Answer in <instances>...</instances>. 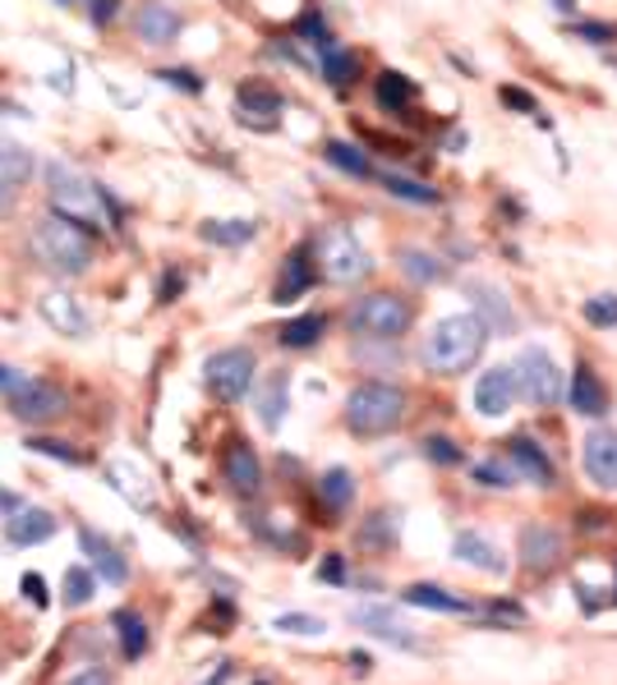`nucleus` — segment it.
<instances>
[{"label":"nucleus","mask_w":617,"mask_h":685,"mask_svg":"<svg viewBox=\"0 0 617 685\" xmlns=\"http://www.w3.org/2000/svg\"><path fill=\"white\" fill-rule=\"evenodd\" d=\"M46 198H51V213L74 221V226H84L88 235L93 230H116V221H120L111 194L101 189L97 180H88L84 171H74L65 162L46 166Z\"/></svg>","instance_id":"1"},{"label":"nucleus","mask_w":617,"mask_h":685,"mask_svg":"<svg viewBox=\"0 0 617 685\" xmlns=\"http://www.w3.org/2000/svg\"><path fill=\"white\" fill-rule=\"evenodd\" d=\"M484 346H488V323L479 313H452V318L433 323V331L420 346V359L433 378H461L479 363Z\"/></svg>","instance_id":"2"},{"label":"nucleus","mask_w":617,"mask_h":685,"mask_svg":"<svg viewBox=\"0 0 617 685\" xmlns=\"http://www.w3.org/2000/svg\"><path fill=\"white\" fill-rule=\"evenodd\" d=\"M29 249H33V258L42 262L46 272H56V276H84L88 268H93V235L84 230V226H74V221H65V217H42V221H33V230H29Z\"/></svg>","instance_id":"3"},{"label":"nucleus","mask_w":617,"mask_h":685,"mask_svg":"<svg viewBox=\"0 0 617 685\" xmlns=\"http://www.w3.org/2000/svg\"><path fill=\"white\" fill-rule=\"evenodd\" d=\"M405 391L392 387V382H359L350 396H346V428L355 437H388L405 424Z\"/></svg>","instance_id":"4"},{"label":"nucleus","mask_w":617,"mask_h":685,"mask_svg":"<svg viewBox=\"0 0 617 685\" xmlns=\"http://www.w3.org/2000/svg\"><path fill=\"white\" fill-rule=\"evenodd\" d=\"M415 323V304L397 290H374V295H359L346 308V327L359 340H401Z\"/></svg>","instance_id":"5"},{"label":"nucleus","mask_w":617,"mask_h":685,"mask_svg":"<svg viewBox=\"0 0 617 685\" xmlns=\"http://www.w3.org/2000/svg\"><path fill=\"white\" fill-rule=\"evenodd\" d=\"M314 262H318V276L332 285H359L374 272V258L369 249L355 240L350 226H323L318 240H314Z\"/></svg>","instance_id":"6"},{"label":"nucleus","mask_w":617,"mask_h":685,"mask_svg":"<svg viewBox=\"0 0 617 685\" xmlns=\"http://www.w3.org/2000/svg\"><path fill=\"white\" fill-rule=\"evenodd\" d=\"M253 378H259V359H253L249 346H226V350L208 355V363H203V382H208V391L221 405L245 401L253 391Z\"/></svg>","instance_id":"7"},{"label":"nucleus","mask_w":617,"mask_h":685,"mask_svg":"<svg viewBox=\"0 0 617 685\" xmlns=\"http://www.w3.org/2000/svg\"><path fill=\"white\" fill-rule=\"evenodd\" d=\"M511 378H517V396H526V401L539 405V410L558 405V401H562V391H567L558 359H553L549 350H539V346H521V350H517Z\"/></svg>","instance_id":"8"},{"label":"nucleus","mask_w":617,"mask_h":685,"mask_svg":"<svg viewBox=\"0 0 617 685\" xmlns=\"http://www.w3.org/2000/svg\"><path fill=\"white\" fill-rule=\"evenodd\" d=\"M6 405H10V414L19 418V424H37V428H46V424H56V418H65L69 396H65V391H61L56 382L29 378L19 391H10Z\"/></svg>","instance_id":"9"},{"label":"nucleus","mask_w":617,"mask_h":685,"mask_svg":"<svg viewBox=\"0 0 617 685\" xmlns=\"http://www.w3.org/2000/svg\"><path fill=\"white\" fill-rule=\"evenodd\" d=\"M318 285V262H314V244H295L281 258V272L272 281V304H295L300 295Z\"/></svg>","instance_id":"10"},{"label":"nucleus","mask_w":617,"mask_h":685,"mask_svg":"<svg viewBox=\"0 0 617 685\" xmlns=\"http://www.w3.org/2000/svg\"><path fill=\"white\" fill-rule=\"evenodd\" d=\"M581 465L589 474V483L617 492V428H595L581 442Z\"/></svg>","instance_id":"11"},{"label":"nucleus","mask_w":617,"mask_h":685,"mask_svg":"<svg viewBox=\"0 0 617 685\" xmlns=\"http://www.w3.org/2000/svg\"><path fill=\"white\" fill-rule=\"evenodd\" d=\"M79 547H84V557L93 562V575H101L107 585H130V562H125V552L107 539V534H97V530H79Z\"/></svg>","instance_id":"12"},{"label":"nucleus","mask_w":617,"mask_h":685,"mask_svg":"<svg viewBox=\"0 0 617 685\" xmlns=\"http://www.w3.org/2000/svg\"><path fill=\"white\" fill-rule=\"evenodd\" d=\"M507 460H511V469H517V479H526V483H534V488H553V483H558L553 456H549L534 437H511V442H507Z\"/></svg>","instance_id":"13"},{"label":"nucleus","mask_w":617,"mask_h":685,"mask_svg":"<svg viewBox=\"0 0 617 685\" xmlns=\"http://www.w3.org/2000/svg\"><path fill=\"white\" fill-rule=\"evenodd\" d=\"M221 479L230 483V492L259 497L263 492V460H259V452H249L245 442H230L226 456H221Z\"/></svg>","instance_id":"14"},{"label":"nucleus","mask_w":617,"mask_h":685,"mask_svg":"<svg viewBox=\"0 0 617 685\" xmlns=\"http://www.w3.org/2000/svg\"><path fill=\"white\" fill-rule=\"evenodd\" d=\"M475 410L484 418H502L511 410V401H517V378H511V368L494 363V368H484L479 382H475Z\"/></svg>","instance_id":"15"},{"label":"nucleus","mask_w":617,"mask_h":685,"mask_svg":"<svg viewBox=\"0 0 617 685\" xmlns=\"http://www.w3.org/2000/svg\"><path fill=\"white\" fill-rule=\"evenodd\" d=\"M37 308H42V318L56 327L61 336H88L93 331L88 308L74 300L69 290H46V295H37Z\"/></svg>","instance_id":"16"},{"label":"nucleus","mask_w":617,"mask_h":685,"mask_svg":"<svg viewBox=\"0 0 617 685\" xmlns=\"http://www.w3.org/2000/svg\"><path fill=\"white\" fill-rule=\"evenodd\" d=\"M180 29H185V14L162 6V0H148V6H139V14H134V33L143 46H171L180 37Z\"/></svg>","instance_id":"17"},{"label":"nucleus","mask_w":617,"mask_h":685,"mask_svg":"<svg viewBox=\"0 0 617 685\" xmlns=\"http://www.w3.org/2000/svg\"><path fill=\"white\" fill-rule=\"evenodd\" d=\"M521 562L530 570H553L562 562V534L544 520H530L521 530Z\"/></svg>","instance_id":"18"},{"label":"nucleus","mask_w":617,"mask_h":685,"mask_svg":"<svg viewBox=\"0 0 617 685\" xmlns=\"http://www.w3.org/2000/svg\"><path fill=\"white\" fill-rule=\"evenodd\" d=\"M51 534H56V515L42 507H19L6 515V543H14V547H37Z\"/></svg>","instance_id":"19"},{"label":"nucleus","mask_w":617,"mask_h":685,"mask_svg":"<svg viewBox=\"0 0 617 685\" xmlns=\"http://www.w3.org/2000/svg\"><path fill=\"white\" fill-rule=\"evenodd\" d=\"M286 410H291V378L286 373H268L259 382V391H253V414H259V424L268 433H277L281 418H286Z\"/></svg>","instance_id":"20"},{"label":"nucleus","mask_w":617,"mask_h":685,"mask_svg":"<svg viewBox=\"0 0 617 685\" xmlns=\"http://www.w3.org/2000/svg\"><path fill=\"white\" fill-rule=\"evenodd\" d=\"M452 552H456V562H466V566H475V570L507 575V557L498 552V543L484 539V534H475V530H461L456 543H452Z\"/></svg>","instance_id":"21"},{"label":"nucleus","mask_w":617,"mask_h":685,"mask_svg":"<svg viewBox=\"0 0 617 685\" xmlns=\"http://www.w3.org/2000/svg\"><path fill=\"white\" fill-rule=\"evenodd\" d=\"M572 410L576 414H585V418H599V414H608V391H604V382L595 378V368L589 363H581L576 373H572Z\"/></svg>","instance_id":"22"},{"label":"nucleus","mask_w":617,"mask_h":685,"mask_svg":"<svg viewBox=\"0 0 617 685\" xmlns=\"http://www.w3.org/2000/svg\"><path fill=\"white\" fill-rule=\"evenodd\" d=\"M415 97H420V84H415V78H405L401 69H382V74L374 78V101H378L382 111H397V116H401Z\"/></svg>","instance_id":"23"},{"label":"nucleus","mask_w":617,"mask_h":685,"mask_svg":"<svg viewBox=\"0 0 617 685\" xmlns=\"http://www.w3.org/2000/svg\"><path fill=\"white\" fill-rule=\"evenodd\" d=\"M107 479H111V488L125 497V502L139 507V511H148L152 502H158V492H152V479H143V474H139L130 460H111Z\"/></svg>","instance_id":"24"},{"label":"nucleus","mask_w":617,"mask_h":685,"mask_svg":"<svg viewBox=\"0 0 617 685\" xmlns=\"http://www.w3.org/2000/svg\"><path fill=\"white\" fill-rule=\"evenodd\" d=\"M323 336H327V313H300V318H291L277 331V346L281 350H314Z\"/></svg>","instance_id":"25"},{"label":"nucleus","mask_w":617,"mask_h":685,"mask_svg":"<svg viewBox=\"0 0 617 685\" xmlns=\"http://www.w3.org/2000/svg\"><path fill=\"white\" fill-rule=\"evenodd\" d=\"M374 175H378L382 189H388L392 198H401V203H415V207H439L443 203V194L433 189V184H424V180H410L401 171H374Z\"/></svg>","instance_id":"26"},{"label":"nucleus","mask_w":617,"mask_h":685,"mask_svg":"<svg viewBox=\"0 0 617 685\" xmlns=\"http://www.w3.org/2000/svg\"><path fill=\"white\" fill-rule=\"evenodd\" d=\"M466 295L475 300L479 318H484L488 327H498V331H511V304H507V295H502L498 285H488V281H470V285H466Z\"/></svg>","instance_id":"27"},{"label":"nucleus","mask_w":617,"mask_h":685,"mask_svg":"<svg viewBox=\"0 0 617 685\" xmlns=\"http://www.w3.org/2000/svg\"><path fill=\"white\" fill-rule=\"evenodd\" d=\"M111 630H116L120 653L130 657V663H139V657L148 653V621H143L134 608H120V612H111Z\"/></svg>","instance_id":"28"},{"label":"nucleus","mask_w":617,"mask_h":685,"mask_svg":"<svg viewBox=\"0 0 617 685\" xmlns=\"http://www.w3.org/2000/svg\"><path fill=\"white\" fill-rule=\"evenodd\" d=\"M350 621H355V626H365L369 635L388 640V644H401V649H415V644H420L415 635H405V630L397 626V617H392L388 608H355V612H350Z\"/></svg>","instance_id":"29"},{"label":"nucleus","mask_w":617,"mask_h":685,"mask_svg":"<svg viewBox=\"0 0 617 685\" xmlns=\"http://www.w3.org/2000/svg\"><path fill=\"white\" fill-rule=\"evenodd\" d=\"M318 497H323V507H327L332 515L350 511V502H355V474H350L346 465H332L323 479H318Z\"/></svg>","instance_id":"30"},{"label":"nucleus","mask_w":617,"mask_h":685,"mask_svg":"<svg viewBox=\"0 0 617 685\" xmlns=\"http://www.w3.org/2000/svg\"><path fill=\"white\" fill-rule=\"evenodd\" d=\"M397 262H401V272L415 281V285H439V281H447V262H443L439 253H429V249H401Z\"/></svg>","instance_id":"31"},{"label":"nucleus","mask_w":617,"mask_h":685,"mask_svg":"<svg viewBox=\"0 0 617 685\" xmlns=\"http://www.w3.org/2000/svg\"><path fill=\"white\" fill-rule=\"evenodd\" d=\"M33 171H37L33 152L23 148V143H14V139L0 134V180H6L10 189H19V184H29V180H33Z\"/></svg>","instance_id":"32"},{"label":"nucleus","mask_w":617,"mask_h":685,"mask_svg":"<svg viewBox=\"0 0 617 685\" xmlns=\"http://www.w3.org/2000/svg\"><path fill=\"white\" fill-rule=\"evenodd\" d=\"M198 235H203L208 244H221V249H245L253 235H259V226L245 221V217H230V221H203Z\"/></svg>","instance_id":"33"},{"label":"nucleus","mask_w":617,"mask_h":685,"mask_svg":"<svg viewBox=\"0 0 617 685\" xmlns=\"http://www.w3.org/2000/svg\"><path fill=\"white\" fill-rule=\"evenodd\" d=\"M401 598L410 602V608H424V612H470L466 598H456V594H447L439 585H405Z\"/></svg>","instance_id":"34"},{"label":"nucleus","mask_w":617,"mask_h":685,"mask_svg":"<svg viewBox=\"0 0 617 685\" xmlns=\"http://www.w3.org/2000/svg\"><path fill=\"white\" fill-rule=\"evenodd\" d=\"M323 156H327V166H337V171H346V175H355V180H369V175H374L369 152L355 148V143H346V139H327Z\"/></svg>","instance_id":"35"},{"label":"nucleus","mask_w":617,"mask_h":685,"mask_svg":"<svg viewBox=\"0 0 617 685\" xmlns=\"http://www.w3.org/2000/svg\"><path fill=\"white\" fill-rule=\"evenodd\" d=\"M236 101H240V111H245L249 120H253V116H277V111H281V93L268 88V84H253V78H245V84H240Z\"/></svg>","instance_id":"36"},{"label":"nucleus","mask_w":617,"mask_h":685,"mask_svg":"<svg viewBox=\"0 0 617 685\" xmlns=\"http://www.w3.org/2000/svg\"><path fill=\"white\" fill-rule=\"evenodd\" d=\"M323 78H327L332 88H350L355 78H359V61L350 56V51H346L342 42L332 46V51H323Z\"/></svg>","instance_id":"37"},{"label":"nucleus","mask_w":617,"mask_h":685,"mask_svg":"<svg viewBox=\"0 0 617 685\" xmlns=\"http://www.w3.org/2000/svg\"><path fill=\"white\" fill-rule=\"evenodd\" d=\"M397 543V511H378L369 515V524L359 530V547H369V552H388Z\"/></svg>","instance_id":"38"},{"label":"nucleus","mask_w":617,"mask_h":685,"mask_svg":"<svg viewBox=\"0 0 617 685\" xmlns=\"http://www.w3.org/2000/svg\"><path fill=\"white\" fill-rule=\"evenodd\" d=\"M23 446H29L33 456H51L61 465H88V452H79V446H69V442H56V437H42V433H33Z\"/></svg>","instance_id":"39"},{"label":"nucleus","mask_w":617,"mask_h":685,"mask_svg":"<svg viewBox=\"0 0 617 685\" xmlns=\"http://www.w3.org/2000/svg\"><path fill=\"white\" fill-rule=\"evenodd\" d=\"M295 42H308V46H318V51H332V46H337V37H332V29L323 23L318 10H304V14L295 19Z\"/></svg>","instance_id":"40"},{"label":"nucleus","mask_w":617,"mask_h":685,"mask_svg":"<svg viewBox=\"0 0 617 685\" xmlns=\"http://www.w3.org/2000/svg\"><path fill=\"white\" fill-rule=\"evenodd\" d=\"M475 483L479 488H517V469L511 460H475Z\"/></svg>","instance_id":"41"},{"label":"nucleus","mask_w":617,"mask_h":685,"mask_svg":"<svg viewBox=\"0 0 617 685\" xmlns=\"http://www.w3.org/2000/svg\"><path fill=\"white\" fill-rule=\"evenodd\" d=\"M93 589H97V575L88 566H69L65 570V602H69V608H84V602H93Z\"/></svg>","instance_id":"42"},{"label":"nucleus","mask_w":617,"mask_h":685,"mask_svg":"<svg viewBox=\"0 0 617 685\" xmlns=\"http://www.w3.org/2000/svg\"><path fill=\"white\" fill-rule=\"evenodd\" d=\"M272 626L281 630V635H323V630H327L323 617H308V612H286V617H277Z\"/></svg>","instance_id":"43"},{"label":"nucleus","mask_w":617,"mask_h":685,"mask_svg":"<svg viewBox=\"0 0 617 685\" xmlns=\"http://www.w3.org/2000/svg\"><path fill=\"white\" fill-rule=\"evenodd\" d=\"M585 323L589 327H617V295H595V300H585Z\"/></svg>","instance_id":"44"},{"label":"nucleus","mask_w":617,"mask_h":685,"mask_svg":"<svg viewBox=\"0 0 617 685\" xmlns=\"http://www.w3.org/2000/svg\"><path fill=\"white\" fill-rule=\"evenodd\" d=\"M567 33H572V37H581V42L608 46V42H617V23H599V19H589V23H572Z\"/></svg>","instance_id":"45"},{"label":"nucleus","mask_w":617,"mask_h":685,"mask_svg":"<svg viewBox=\"0 0 617 685\" xmlns=\"http://www.w3.org/2000/svg\"><path fill=\"white\" fill-rule=\"evenodd\" d=\"M152 78H162L166 88H180V93H203V78H198V69H185V65H175V69H158Z\"/></svg>","instance_id":"46"},{"label":"nucleus","mask_w":617,"mask_h":685,"mask_svg":"<svg viewBox=\"0 0 617 685\" xmlns=\"http://www.w3.org/2000/svg\"><path fill=\"white\" fill-rule=\"evenodd\" d=\"M424 456H429L433 465H447V469H452V465H461V446H456L452 437H429V442H424Z\"/></svg>","instance_id":"47"},{"label":"nucleus","mask_w":617,"mask_h":685,"mask_svg":"<svg viewBox=\"0 0 617 685\" xmlns=\"http://www.w3.org/2000/svg\"><path fill=\"white\" fill-rule=\"evenodd\" d=\"M502 97V107H511V111H526V116H539V101L526 93V88H502L498 93Z\"/></svg>","instance_id":"48"},{"label":"nucleus","mask_w":617,"mask_h":685,"mask_svg":"<svg viewBox=\"0 0 617 685\" xmlns=\"http://www.w3.org/2000/svg\"><path fill=\"white\" fill-rule=\"evenodd\" d=\"M19 589H23V598H29V602H37V612L51 602V594H46V579H42V575H33V570L19 579Z\"/></svg>","instance_id":"49"},{"label":"nucleus","mask_w":617,"mask_h":685,"mask_svg":"<svg viewBox=\"0 0 617 685\" xmlns=\"http://www.w3.org/2000/svg\"><path fill=\"white\" fill-rule=\"evenodd\" d=\"M88 19H93V29H111V23L120 19V0H93Z\"/></svg>","instance_id":"50"},{"label":"nucleus","mask_w":617,"mask_h":685,"mask_svg":"<svg viewBox=\"0 0 617 685\" xmlns=\"http://www.w3.org/2000/svg\"><path fill=\"white\" fill-rule=\"evenodd\" d=\"M318 579H323V585H346V557H337V552H327L323 566H318Z\"/></svg>","instance_id":"51"},{"label":"nucleus","mask_w":617,"mask_h":685,"mask_svg":"<svg viewBox=\"0 0 617 685\" xmlns=\"http://www.w3.org/2000/svg\"><path fill=\"white\" fill-rule=\"evenodd\" d=\"M180 290H185V272H180V268H166V272H162V285H158V300L171 304Z\"/></svg>","instance_id":"52"},{"label":"nucleus","mask_w":617,"mask_h":685,"mask_svg":"<svg viewBox=\"0 0 617 685\" xmlns=\"http://www.w3.org/2000/svg\"><path fill=\"white\" fill-rule=\"evenodd\" d=\"M23 382H29V378H23V373H19V368H10V363H0V396H10V391H19Z\"/></svg>","instance_id":"53"},{"label":"nucleus","mask_w":617,"mask_h":685,"mask_svg":"<svg viewBox=\"0 0 617 685\" xmlns=\"http://www.w3.org/2000/svg\"><path fill=\"white\" fill-rule=\"evenodd\" d=\"M65 685H111V672H101V667H88L79 676H69Z\"/></svg>","instance_id":"54"},{"label":"nucleus","mask_w":617,"mask_h":685,"mask_svg":"<svg viewBox=\"0 0 617 685\" xmlns=\"http://www.w3.org/2000/svg\"><path fill=\"white\" fill-rule=\"evenodd\" d=\"M10 213H14V189L0 180V217H10Z\"/></svg>","instance_id":"55"},{"label":"nucleus","mask_w":617,"mask_h":685,"mask_svg":"<svg viewBox=\"0 0 617 685\" xmlns=\"http://www.w3.org/2000/svg\"><path fill=\"white\" fill-rule=\"evenodd\" d=\"M553 10L558 14H576V0H553Z\"/></svg>","instance_id":"56"},{"label":"nucleus","mask_w":617,"mask_h":685,"mask_svg":"<svg viewBox=\"0 0 617 685\" xmlns=\"http://www.w3.org/2000/svg\"><path fill=\"white\" fill-rule=\"evenodd\" d=\"M56 6H74V0H56Z\"/></svg>","instance_id":"57"},{"label":"nucleus","mask_w":617,"mask_h":685,"mask_svg":"<svg viewBox=\"0 0 617 685\" xmlns=\"http://www.w3.org/2000/svg\"><path fill=\"white\" fill-rule=\"evenodd\" d=\"M613 594H617V589H613Z\"/></svg>","instance_id":"58"}]
</instances>
